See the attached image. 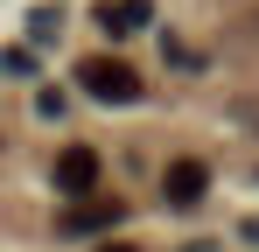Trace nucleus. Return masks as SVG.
Here are the masks:
<instances>
[{
  "label": "nucleus",
  "instance_id": "nucleus-1",
  "mask_svg": "<svg viewBox=\"0 0 259 252\" xmlns=\"http://www.w3.org/2000/svg\"><path fill=\"white\" fill-rule=\"evenodd\" d=\"M77 84H84L98 105H133L140 98V70H133L126 56H84L77 63Z\"/></svg>",
  "mask_w": 259,
  "mask_h": 252
},
{
  "label": "nucleus",
  "instance_id": "nucleus-2",
  "mask_svg": "<svg viewBox=\"0 0 259 252\" xmlns=\"http://www.w3.org/2000/svg\"><path fill=\"white\" fill-rule=\"evenodd\" d=\"M203 189H210V168L203 161H168V175H161V196H168V210H196L203 203Z\"/></svg>",
  "mask_w": 259,
  "mask_h": 252
},
{
  "label": "nucleus",
  "instance_id": "nucleus-3",
  "mask_svg": "<svg viewBox=\"0 0 259 252\" xmlns=\"http://www.w3.org/2000/svg\"><path fill=\"white\" fill-rule=\"evenodd\" d=\"M119 217H126V203H105V196H77V203L63 210V238H91V231H112V224H119Z\"/></svg>",
  "mask_w": 259,
  "mask_h": 252
},
{
  "label": "nucleus",
  "instance_id": "nucleus-4",
  "mask_svg": "<svg viewBox=\"0 0 259 252\" xmlns=\"http://www.w3.org/2000/svg\"><path fill=\"white\" fill-rule=\"evenodd\" d=\"M56 189H63V196H91V189H98V154H91V147H63V154H56Z\"/></svg>",
  "mask_w": 259,
  "mask_h": 252
},
{
  "label": "nucleus",
  "instance_id": "nucleus-5",
  "mask_svg": "<svg viewBox=\"0 0 259 252\" xmlns=\"http://www.w3.org/2000/svg\"><path fill=\"white\" fill-rule=\"evenodd\" d=\"M147 21H154L147 0H98V28H105V35H140Z\"/></svg>",
  "mask_w": 259,
  "mask_h": 252
},
{
  "label": "nucleus",
  "instance_id": "nucleus-6",
  "mask_svg": "<svg viewBox=\"0 0 259 252\" xmlns=\"http://www.w3.org/2000/svg\"><path fill=\"white\" fill-rule=\"evenodd\" d=\"M0 70H7V77H21V70H35V56H28V49H7V56H0Z\"/></svg>",
  "mask_w": 259,
  "mask_h": 252
},
{
  "label": "nucleus",
  "instance_id": "nucleus-7",
  "mask_svg": "<svg viewBox=\"0 0 259 252\" xmlns=\"http://www.w3.org/2000/svg\"><path fill=\"white\" fill-rule=\"evenodd\" d=\"M245 238H252V245H259V217H252V224H245Z\"/></svg>",
  "mask_w": 259,
  "mask_h": 252
},
{
  "label": "nucleus",
  "instance_id": "nucleus-8",
  "mask_svg": "<svg viewBox=\"0 0 259 252\" xmlns=\"http://www.w3.org/2000/svg\"><path fill=\"white\" fill-rule=\"evenodd\" d=\"M98 252H140V245H98Z\"/></svg>",
  "mask_w": 259,
  "mask_h": 252
}]
</instances>
